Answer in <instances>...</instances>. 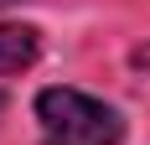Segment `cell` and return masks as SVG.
Here are the masks:
<instances>
[{
  "label": "cell",
  "mask_w": 150,
  "mask_h": 145,
  "mask_svg": "<svg viewBox=\"0 0 150 145\" xmlns=\"http://www.w3.org/2000/svg\"><path fill=\"white\" fill-rule=\"evenodd\" d=\"M0 109H5V93H0Z\"/></svg>",
  "instance_id": "obj_4"
},
{
  "label": "cell",
  "mask_w": 150,
  "mask_h": 145,
  "mask_svg": "<svg viewBox=\"0 0 150 145\" xmlns=\"http://www.w3.org/2000/svg\"><path fill=\"white\" fill-rule=\"evenodd\" d=\"M0 5H16V0H0Z\"/></svg>",
  "instance_id": "obj_3"
},
{
  "label": "cell",
  "mask_w": 150,
  "mask_h": 145,
  "mask_svg": "<svg viewBox=\"0 0 150 145\" xmlns=\"http://www.w3.org/2000/svg\"><path fill=\"white\" fill-rule=\"evenodd\" d=\"M36 124L42 145H119L124 119L104 99H93L83 88H42L36 93Z\"/></svg>",
  "instance_id": "obj_1"
},
{
  "label": "cell",
  "mask_w": 150,
  "mask_h": 145,
  "mask_svg": "<svg viewBox=\"0 0 150 145\" xmlns=\"http://www.w3.org/2000/svg\"><path fill=\"white\" fill-rule=\"evenodd\" d=\"M42 57V36L31 26H0V72H21V68H31V62Z\"/></svg>",
  "instance_id": "obj_2"
}]
</instances>
